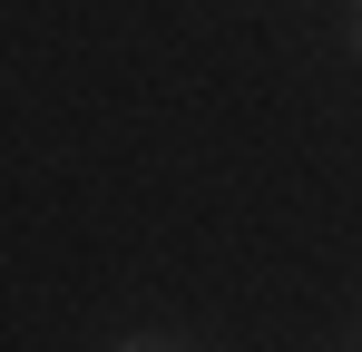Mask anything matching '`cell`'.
<instances>
[{
    "label": "cell",
    "instance_id": "1",
    "mask_svg": "<svg viewBox=\"0 0 362 352\" xmlns=\"http://www.w3.org/2000/svg\"><path fill=\"white\" fill-rule=\"evenodd\" d=\"M353 40H362V30H353Z\"/></svg>",
    "mask_w": 362,
    "mask_h": 352
}]
</instances>
